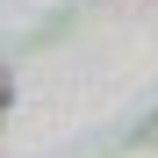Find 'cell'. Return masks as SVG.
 <instances>
[{
	"label": "cell",
	"instance_id": "cell-1",
	"mask_svg": "<svg viewBox=\"0 0 158 158\" xmlns=\"http://www.w3.org/2000/svg\"><path fill=\"white\" fill-rule=\"evenodd\" d=\"M7 101H15V72L0 65V108H7Z\"/></svg>",
	"mask_w": 158,
	"mask_h": 158
},
{
	"label": "cell",
	"instance_id": "cell-2",
	"mask_svg": "<svg viewBox=\"0 0 158 158\" xmlns=\"http://www.w3.org/2000/svg\"><path fill=\"white\" fill-rule=\"evenodd\" d=\"M137 144H158V115H151V122H144V129H137Z\"/></svg>",
	"mask_w": 158,
	"mask_h": 158
}]
</instances>
